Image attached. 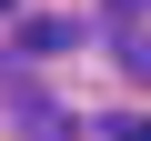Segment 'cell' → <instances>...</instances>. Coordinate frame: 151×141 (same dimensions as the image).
Wrapping results in <instances>:
<instances>
[{"instance_id":"6da1fadb","label":"cell","mask_w":151,"mask_h":141,"mask_svg":"<svg viewBox=\"0 0 151 141\" xmlns=\"http://www.w3.org/2000/svg\"><path fill=\"white\" fill-rule=\"evenodd\" d=\"M131 141H151V121H141V131H131Z\"/></svg>"},{"instance_id":"7a4b0ae2","label":"cell","mask_w":151,"mask_h":141,"mask_svg":"<svg viewBox=\"0 0 151 141\" xmlns=\"http://www.w3.org/2000/svg\"><path fill=\"white\" fill-rule=\"evenodd\" d=\"M121 10H141V0H121Z\"/></svg>"},{"instance_id":"3957f363","label":"cell","mask_w":151,"mask_h":141,"mask_svg":"<svg viewBox=\"0 0 151 141\" xmlns=\"http://www.w3.org/2000/svg\"><path fill=\"white\" fill-rule=\"evenodd\" d=\"M0 10H10V0H0Z\"/></svg>"}]
</instances>
